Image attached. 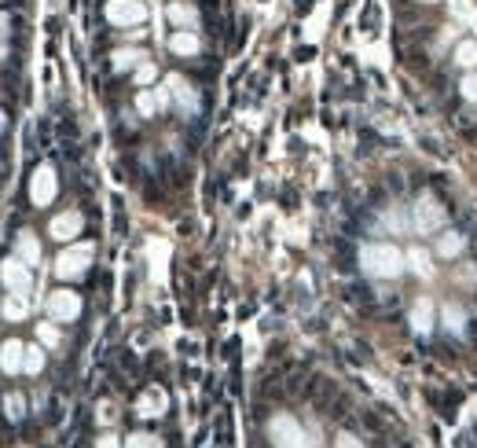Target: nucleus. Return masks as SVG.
Returning <instances> with one entry per match:
<instances>
[{
	"label": "nucleus",
	"instance_id": "ddd939ff",
	"mask_svg": "<svg viewBox=\"0 0 477 448\" xmlns=\"http://www.w3.org/2000/svg\"><path fill=\"white\" fill-rule=\"evenodd\" d=\"M199 48H202V40H199L194 30H177L169 37V52L172 55H199Z\"/></svg>",
	"mask_w": 477,
	"mask_h": 448
},
{
	"label": "nucleus",
	"instance_id": "f03ea898",
	"mask_svg": "<svg viewBox=\"0 0 477 448\" xmlns=\"http://www.w3.org/2000/svg\"><path fill=\"white\" fill-rule=\"evenodd\" d=\"M92 258H96L92 243H74V246H67L55 258V275H59V280H77V275L89 272Z\"/></svg>",
	"mask_w": 477,
	"mask_h": 448
},
{
	"label": "nucleus",
	"instance_id": "7ed1b4c3",
	"mask_svg": "<svg viewBox=\"0 0 477 448\" xmlns=\"http://www.w3.org/2000/svg\"><path fill=\"white\" fill-rule=\"evenodd\" d=\"M268 441H272V448H309V437H305V430L297 426V419L294 415H272V422H268Z\"/></svg>",
	"mask_w": 477,
	"mask_h": 448
},
{
	"label": "nucleus",
	"instance_id": "9d476101",
	"mask_svg": "<svg viewBox=\"0 0 477 448\" xmlns=\"http://www.w3.org/2000/svg\"><path fill=\"white\" fill-rule=\"evenodd\" d=\"M165 89H169L172 99H177V106H180L184 114H194V111H199V92H194L180 74H169V77H165Z\"/></svg>",
	"mask_w": 477,
	"mask_h": 448
},
{
	"label": "nucleus",
	"instance_id": "b1692460",
	"mask_svg": "<svg viewBox=\"0 0 477 448\" xmlns=\"http://www.w3.org/2000/svg\"><path fill=\"white\" fill-rule=\"evenodd\" d=\"M158 77V67H155V62H140V67H136V84H150V81H155Z\"/></svg>",
	"mask_w": 477,
	"mask_h": 448
},
{
	"label": "nucleus",
	"instance_id": "dca6fc26",
	"mask_svg": "<svg viewBox=\"0 0 477 448\" xmlns=\"http://www.w3.org/2000/svg\"><path fill=\"white\" fill-rule=\"evenodd\" d=\"M411 327H415L419 334H426L433 327V305H429V297L415 302V309H411Z\"/></svg>",
	"mask_w": 477,
	"mask_h": 448
},
{
	"label": "nucleus",
	"instance_id": "72a5a7b5",
	"mask_svg": "<svg viewBox=\"0 0 477 448\" xmlns=\"http://www.w3.org/2000/svg\"><path fill=\"white\" fill-rule=\"evenodd\" d=\"M8 55V48H4V40H0V59H4Z\"/></svg>",
	"mask_w": 477,
	"mask_h": 448
},
{
	"label": "nucleus",
	"instance_id": "6ab92c4d",
	"mask_svg": "<svg viewBox=\"0 0 477 448\" xmlns=\"http://www.w3.org/2000/svg\"><path fill=\"white\" fill-rule=\"evenodd\" d=\"M23 371L26 375H40L45 371V346H26V360H23Z\"/></svg>",
	"mask_w": 477,
	"mask_h": 448
},
{
	"label": "nucleus",
	"instance_id": "f8f14e48",
	"mask_svg": "<svg viewBox=\"0 0 477 448\" xmlns=\"http://www.w3.org/2000/svg\"><path fill=\"white\" fill-rule=\"evenodd\" d=\"M165 15H169V23L180 26V30H194V26H199V11H194L191 4H184V0H172V4L165 8Z\"/></svg>",
	"mask_w": 477,
	"mask_h": 448
},
{
	"label": "nucleus",
	"instance_id": "39448f33",
	"mask_svg": "<svg viewBox=\"0 0 477 448\" xmlns=\"http://www.w3.org/2000/svg\"><path fill=\"white\" fill-rule=\"evenodd\" d=\"M59 195V177H55V169L52 165H37V173L30 177V202L37 209H45L52 206Z\"/></svg>",
	"mask_w": 477,
	"mask_h": 448
},
{
	"label": "nucleus",
	"instance_id": "5701e85b",
	"mask_svg": "<svg viewBox=\"0 0 477 448\" xmlns=\"http://www.w3.org/2000/svg\"><path fill=\"white\" fill-rule=\"evenodd\" d=\"M4 412H8V419H23V412H26L23 393H8L4 397Z\"/></svg>",
	"mask_w": 477,
	"mask_h": 448
},
{
	"label": "nucleus",
	"instance_id": "c756f323",
	"mask_svg": "<svg viewBox=\"0 0 477 448\" xmlns=\"http://www.w3.org/2000/svg\"><path fill=\"white\" fill-rule=\"evenodd\" d=\"M334 448H363V441L356 434H338L334 437Z\"/></svg>",
	"mask_w": 477,
	"mask_h": 448
},
{
	"label": "nucleus",
	"instance_id": "4be33fe9",
	"mask_svg": "<svg viewBox=\"0 0 477 448\" xmlns=\"http://www.w3.org/2000/svg\"><path fill=\"white\" fill-rule=\"evenodd\" d=\"M37 342L45 346V349H55V346H59V331H55V324H37Z\"/></svg>",
	"mask_w": 477,
	"mask_h": 448
},
{
	"label": "nucleus",
	"instance_id": "9b49d317",
	"mask_svg": "<svg viewBox=\"0 0 477 448\" xmlns=\"http://www.w3.org/2000/svg\"><path fill=\"white\" fill-rule=\"evenodd\" d=\"M23 360H26V346L18 342V338L0 342V371H4V375H18V371H23Z\"/></svg>",
	"mask_w": 477,
	"mask_h": 448
},
{
	"label": "nucleus",
	"instance_id": "f3484780",
	"mask_svg": "<svg viewBox=\"0 0 477 448\" xmlns=\"http://www.w3.org/2000/svg\"><path fill=\"white\" fill-rule=\"evenodd\" d=\"M455 67H463V70L477 67V40H459L455 45Z\"/></svg>",
	"mask_w": 477,
	"mask_h": 448
},
{
	"label": "nucleus",
	"instance_id": "a211bd4d",
	"mask_svg": "<svg viewBox=\"0 0 477 448\" xmlns=\"http://www.w3.org/2000/svg\"><path fill=\"white\" fill-rule=\"evenodd\" d=\"M30 305H26V297H18V294H8L4 297V305H0V316L4 319H26Z\"/></svg>",
	"mask_w": 477,
	"mask_h": 448
},
{
	"label": "nucleus",
	"instance_id": "c85d7f7f",
	"mask_svg": "<svg viewBox=\"0 0 477 448\" xmlns=\"http://www.w3.org/2000/svg\"><path fill=\"white\" fill-rule=\"evenodd\" d=\"M407 261L415 265V272H419V275H429V265H426V253H422V250H411V253H407Z\"/></svg>",
	"mask_w": 477,
	"mask_h": 448
},
{
	"label": "nucleus",
	"instance_id": "a878e982",
	"mask_svg": "<svg viewBox=\"0 0 477 448\" xmlns=\"http://www.w3.org/2000/svg\"><path fill=\"white\" fill-rule=\"evenodd\" d=\"M162 404H165V397H162V393H150V397L140 404V415H162V412H158Z\"/></svg>",
	"mask_w": 477,
	"mask_h": 448
},
{
	"label": "nucleus",
	"instance_id": "473e14b6",
	"mask_svg": "<svg viewBox=\"0 0 477 448\" xmlns=\"http://www.w3.org/2000/svg\"><path fill=\"white\" fill-rule=\"evenodd\" d=\"M4 129H8V114H4V111H0V133H4Z\"/></svg>",
	"mask_w": 477,
	"mask_h": 448
},
{
	"label": "nucleus",
	"instance_id": "0eeeda50",
	"mask_svg": "<svg viewBox=\"0 0 477 448\" xmlns=\"http://www.w3.org/2000/svg\"><path fill=\"white\" fill-rule=\"evenodd\" d=\"M0 283H4V290H8V294L26 297V294H30V287H33L30 265H26V261H18V258H8L4 265H0Z\"/></svg>",
	"mask_w": 477,
	"mask_h": 448
},
{
	"label": "nucleus",
	"instance_id": "2f4dec72",
	"mask_svg": "<svg viewBox=\"0 0 477 448\" xmlns=\"http://www.w3.org/2000/svg\"><path fill=\"white\" fill-rule=\"evenodd\" d=\"M96 448H121V444H118V437H111V434H103V437L96 441Z\"/></svg>",
	"mask_w": 477,
	"mask_h": 448
},
{
	"label": "nucleus",
	"instance_id": "20e7f679",
	"mask_svg": "<svg viewBox=\"0 0 477 448\" xmlns=\"http://www.w3.org/2000/svg\"><path fill=\"white\" fill-rule=\"evenodd\" d=\"M444 221H448L444 206H441L437 199H429V195H422L415 206H411V224H415V231H422V236H429V231H441Z\"/></svg>",
	"mask_w": 477,
	"mask_h": 448
},
{
	"label": "nucleus",
	"instance_id": "412c9836",
	"mask_svg": "<svg viewBox=\"0 0 477 448\" xmlns=\"http://www.w3.org/2000/svg\"><path fill=\"white\" fill-rule=\"evenodd\" d=\"M158 92H150V89H143V92H136V111L143 114V118H155L158 114Z\"/></svg>",
	"mask_w": 477,
	"mask_h": 448
},
{
	"label": "nucleus",
	"instance_id": "bb28decb",
	"mask_svg": "<svg viewBox=\"0 0 477 448\" xmlns=\"http://www.w3.org/2000/svg\"><path fill=\"white\" fill-rule=\"evenodd\" d=\"M459 92H463V99L477 103V74H466V77L459 81Z\"/></svg>",
	"mask_w": 477,
	"mask_h": 448
},
{
	"label": "nucleus",
	"instance_id": "f704fd0d",
	"mask_svg": "<svg viewBox=\"0 0 477 448\" xmlns=\"http://www.w3.org/2000/svg\"><path fill=\"white\" fill-rule=\"evenodd\" d=\"M422 4H437V0H422Z\"/></svg>",
	"mask_w": 477,
	"mask_h": 448
},
{
	"label": "nucleus",
	"instance_id": "6e6552de",
	"mask_svg": "<svg viewBox=\"0 0 477 448\" xmlns=\"http://www.w3.org/2000/svg\"><path fill=\"white\" fill-rule=\"evenodd\" d=\"M48 316L55 324H74L81 316V297L74 290H52L48 294Z\"/></svg>",
	"mask_w": 477,
	"mask_h": 448
},
{
	"label": "nucleus",
	"instance_id": "cd10ccee",
	"mask_svg": "<svg viewBox=\"0 0 477 448\" xmlns=\"http://www.w3.org/2000/svg\"><path fill=\"white\" fill-rule=\"evenodd\" d=\"M125 448H158V437H150V434H133L125 441Z\"/></svg>",
	"mask_w": 477,
	"mask_h": 448
},
{
	"label": "nucleus",
	"instance_id": "4468645a",
	"mask_svg": "<svg viewBox=\"0 0 477 448\" xmlns=\"http://www.w3.org/2000/svg\"><path fill=\"white\" fill-rule=\"evenodd\" d=\"M15 258L26 261V265H40V243H37L33 231H18V239H15Z\"/></svg>",
	"mask_w": 477,
	"mask_h": 448
},
{
	"label": "nucleus",
	"instance_id": "423d86ee",
	"mask_svg": "<svg viewBox=\"0 0 477 448\" xmlns=\"http://www.w3.org/2000/svg\"><path fill=\"white\" fill-rule=\"evenodd\" d=\"M143 18H147V4H143V0H106V23H111V26L128 30V26H140Z\"/></svg>",
	"mask_w": 477,
	"mask_h": 448
},
{
	"label": "nucleus",
	"instance_id": "f257e3e1",
	"mask_svg": "<svg viewBox=\"0 0 477 448\" xmlns=\"http://www.w3.org/2000/svg\"><path fill=\"white\" fill-rule=\"evenodd\" d=\"M360 268L371 280H397L404 272V253L393 243H367L360 246Z\"/></svg>",
	"mask_w": 477,
	"mask_h": 448
},
{
	"label": "nucleus",
	"instance_id": "7c9ffc66",
	"mask_svg": "<svg viewBox=\"0 0 477 448\" xmlns=\"http://www.w3.org/2000/svg\"><path fill=\"white\" fill-rule=\"evenodd\" d=\"M11 33V15H4V11H0V40H4Z\"/></svg>",
	"mask_w": 477,
	"mask_h": 448
},
{
	"label": "nucleus",
	"instance_id": "aec40b11",
	"mask_svg": "<svg viewBox=\"0 0 477 448\" xmlns=\"http://www.w3.org/2000/svg\"><path fill=\"white\" fill-rule=\"evenodd\" d=\"M463 246H466V236H459V231H444L441 243H437V250L444 253V258H455V253H463Z\"/></svg>",
	"mask_w": 477,
	"mask_h": 448
},
{
	"label": "nucleus",
	"instance_id": "2eb2a0df",
	"mask_svg": "<svg viewBox=\"0 0 477 448\" xmlns=\"http://www.w3.org/2000/svg\"><path fill=\"white\" fill-rule=\"evenodd\" d=\"M111 62H114V70H136L140 62H147V52H140V48H118L111 55Z\"/></svg>",
	"mask_w": 477,
	"mask_h": 448
},
{
	"label": "nucleus",
	"instance_id": "1a4fd4ad",
	"mask_svg": "<svg viewBox=\"0 0 477 448\" xmlns=\"http://www.w3.org/2000/svg\"><path fill=\"white\" fill-rule=\"evenodd\" d=\"M81 228H84V217H81L77 209H67V213H59V217H52L48 236H52L55 243H74V239L81 236Z\"/></svg>",
	"mask_w": 477,
	"mask_h": 448
},
{
	"label": "nucleus",
	"instance_id": "393cba45",
	"mask_svg": "<svg viewBox=\"0 0 477 448\" xmlns=\"http://www.w3.org/2000/svg\"><path fill=\"white\" fill-rule=\"evenodd\" d=\"M444 324H448V331H463V324H466V316L455 309V305H448L444 309Z\"/></svg>",
	"mask_w": 477,
	"mask_h": 448
}]
</instances>
